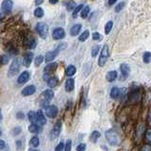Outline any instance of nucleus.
<instances>
[{"label": "nucleus", "mask_w": 151, "mask_h": 151, "mask_svg": "<svg viewBox=\"0 0 151 151\" xmlns=\"http://www.w3.org/2000/svg\"><path fill=\"white\" fill-rule=\"evenodd\" d=\"M72 149V141L70 139L66 141V145H64V151H71Z\"/></svg>", "instance_id": "obj_35"}, {"label": "nucleus", "mask_w": 151, "mask_h": 151, "mask_svg": "<svg viewBox=\"0 0 151 151\" xmlns=\"http://www.w3.org/2000/svg\"><path fill=\"white\" fill-rule=\"evenodd\" d=\"M93 40H101V36H100V34H99L98 32H94L93 34Z\"/></svg>", "instance_id": "obj_42"}, {"label": "nucleus", "mask_w": 151, "mask_h": 151, "mask_svg": "<svg viewBox=\"0 0 151 151\" xmlns=\"http://www.w3.org/2000/svg\"><path fill=\"white\" fill-rule=\"evenodd\" d=\"M30 78V73L27 72V71H24L23 73L20 74V76L18 77L17 81L19 84H25L27 83Z\"/></svg>", "instance_id": "obj_10"}, {"label": "nucleus", "mask_w": 151, "mask_h": 151, "mask_svg": "<svg viewBox=\"0 0 151 151\" xmlns=\"http://www.w3.org/2000/svg\"><path fill=\"white\" fill-rule=\"evenodd\" d=\"M5 146H6V144H5V142L3 140H0V150L4 149Z\"/></svg>", "instance_id": "obj_43"}, {"label": "nucleus", "mask_w": 151, "mask_h": 151, "mask_svg": "<svg viewBox=\"0 0 151 151\" xmlns=\"http://www.w3.org/2000/svg\"><path fill=\"white\" fill-rule=\"evenodd\" d=\"M143 60L145 63H149L150 60H151V54L149 53V52H145V53L144 54L143 56Z\"/></svg>", "instance_id": "obj_33"}, {"label": "nucleus", "mask_w": 151, "mask_h": 151, "mask_svg": "<svg viewBox=\"0 0 151 151\" xmlns=\"http://www.w3.org/2000/svg\"><path fill=\"white\" fill-rule=\"evenodd\" d=\"M42 60H44V57H42V55L37 56L36 58H35V65L36 66L41 65V63H42Z\"/></svg>", "instance_id": "obj_36"}, {"label": "nucleus", "mask_w": 151, "mask_h": 151, "mask_svg": "<svg viewBox=\"0 0 151 151\" xmlns=\"http://www.w3.org/2000/svg\"><path fill=\"white\" fill-rule=\"evenodd\" d=\"M13 2L12 0H4L2 2V11L4 12H9L12 9Z\"/></svg>", "instance_id": "obj_14"}, {"label": "nucleus", "mask_w": 151, "mask_h": 151, "mask_svg": "<svg viewBox=\"0 0 151 151\" xmlns=\"http://www.w3.org/2000/svg\"><path fill=\"white\" fill-rule=\"evenodd\" d=\"M45 115L48 116L49 118H55L58 114V108H57L55 105H48L47 107L45 108Z\"/></svg>", "instance_id": "obj_8"}, {"label": "nucleus", "mask_w": 151, "mask_h": 151, "mask_svg": "<svg viewBox=\"0 0 151 151\" xmlns=\"http://www.w3.org/2000/svg\"><path fill=\"white\" fill-rule=\"evenodd\" d=\"M89 36H90L89 31H88V30H85V31H83V32L81 33V35L79 36V41H80V42L86 41V40L88 39V38H89Z\"/></svg>", "instance_id": "obj_29"}, {"label": "nucleus", "mask_w": 151, "mask_h": 151, "mask_svg": "<svg viewBox=\"0 0 151 151\" xmlns=\"http://www.w3.org/2000/svg\"><path fill=\"white\" fill-rule=\"evenodd\" d=\"M120 70H121V73H122L123 76H124L125 78L127 77H129V75L130 73V67L129 65L126 64V63H122L120 65Z\"/></svg>", "instance_id": "obj_16"}, {"label": "nucleus", "mask_w": 151, "mask_h": 151, "mask_svg": "<svg viewBox=\"0 0 151 151\" xmlns=\"http://www.w3.org/2000/svg\"><path fill=\"white\" fill-rule=\"evenodd\" d=\"M120 96V90L119 88L117 87H113L111 90V97L113 98V99H117Z\"/></svg>", "instance_id": "obj_21"}, {"label": "nucleus", "mask_w": 151, "mask_h": 151, "mask_svg": "<svg viewBox=\"0 0 151 151\" xmlns=\"http://www.w3.org/2000/svg\"><path fill=\"white\" fill-rule=\"evenodd\" d=\"M17 118H19V119H23L24 118V114L22 112H18L17 113Z\"/></svg>", "instance_id": "obj_46"}, {"label": "nucleus", "mask_w": 151, "mask_h": 151, "mask_svg": "<svg viewBox=\"0 0 151 151\" xmlns=\"http://www.w3.org/2000/svg\"><path fill=\"white\" fill-rule=\"evenodd\" d=\"M116 78H117V72L115 70L108 72V74L106 76V79L108 80L109 82H111V81H113V80H115Z\"/></svg>", "instance_id": "obj_19"}, {"label": "nucleus", "mask_w": 151, "mask_h": 151, "mask_svg": "<svg viewBox=\"0 0 151 151\" xmlns=\"http://www.w3.org/2000/svg\"><path fill=\"white\" fill-rule=\"evenodd\" d=\"M85 149H86V145L85 144H80L77 147V151H85Z\"/></svg>", "instance_id": "obj_41"}, {"label": "nucleus", "mask_w": 151, "mask_h": 151, "mask_svg": "<svg viewBox=\"0 0 151 151\" xmlns=\"http://www.w3.org/2000/svg\"><path fill=\"white\" fill-rule=\"evenodd\" d=\"M82 8H83V5H78L77 7L75 8V9H74V12H73V17H77V15L78 14V12H80V11L82 9Z\"/></svg>", "instance_id": "obj_31"}, {"label": "nucleus", "mask_w": 151, "mask_h": 151, "mask_svg": "<svg viewBox=\"0 0 151 151\" xmlns=\"http://www.w3.org/2000/svg\"><path fill=\"white\" fill-rule=\"evenodd\" d=\"M76 8V3L74 1H69L67 3V5H66V9H67V11H72L73 9Z\"/></svg>", "instance_id": "obj_37"}, {"label": "nucleus", "mask_w": 151, "mask_h": 151, "mask_svg": "<svg viewBox=\"0 0 151 151\" xmlns=\"http://www.w3.org/2000/svg\"><path fill=\"white\" fill-rule=\"evenodd\" d=\"M9 63V56L8 55H2L0 57V63L5 65Z\"/></svg>", "instance_id": "obj_34"}, {"label": "nucleus", "mask_w": 151, "mask_h": 151, "mask_svg": "<svg viewBox=\"0 0 151 151\" xmlns=\"http://www.w3.org/2000/svg\"><path fill=\"white\" fill-rule=\"evenodd\" d=\"M100 137V133L98 131H93V133L91 134V137H90V140H91L93 143H96L97 140Z\"/></svg>", "instance_id": "obj_26"}, {"label": "nucleus", "mask_w": 151, "mask_h": 151, "mask_svg": "<svg viewBox=\"0 0 151 151\" xmlns=\"http://www.w3.org/2000/svg\"><path fill=\"white\" fill-rule=\"evenodd\" d=\"M27 117L28 119H29V121L32 123V124H36L37 123V117H36V112L34 111H29L27 114Z\"/></svg>", "instance_id": "obj_25"}, {"label": "nucleus", "mask_w": 151, "mask_h": 151, "mask_svg": "<svg viewBox=\"0 0 151 151\" xmlns=\"http://www.w3.org/2000/svg\"><path fill=\"white\" fill-rule=\"evenodd\" d=\"M32 60H33V53H32V52H27V53L23 57L24 65L27 66V67H28V66L31 64Z\"/></svg>", "instance_id": "obj_13"}, {"label": "nucleus", "mask_w": 151, "mask_h": 151, "mask_svg": "<svg viewBox=\"0 0 151 151\" xmlns=\"http://www.w3.org/2000/svg\"><path fill=\"white\" fill-rule=\"evenodd\" d=\"M146 138L148 139V142L150 141V129H147V132H146Z\"/></svg>", "instance_id": "obj_48"}, {"label": "nucleus", "mask_w": 151, "mask_h": 151, "mask_svg": "<svg viewBox=\"0 0 151 151\" xmlns=\"http://www.w3.org/2000/svg\"><path fill=\"white\" fill-rule=\"evenodd\" d=\"M125 7V2H120L119 4L117 5V6L115 7V12H119L120 11H122L123 9H124Z\"/></svg>", "instance_id": "obj_39"}, {"label": "nucleus", "mask_w": 151, "mask_h": 151, "mask_svg": "<svg viewBox=\"0 0 151 151\" xmlns=\"http://www.w3.org/2000/svg\"><path fill=\"white\" fill-rule=\"evenodd\" d=\"M109 56H110V50H109V46L106 45L103 46L100 56H99V58H98V65L100 66V67H103V66L106 64L107 60L109 59Z\"/></svg>", "instance_id": "obj_5"}, {"label": "nucleus", "mask_w": 151, "mask_h": 151, "mask_svg": "<svg viewBox=\"0 0 151 151\" xmlns=\"http://www.w3.org/2000/svg\"><path fill=\"white\" fill-rule=\"evenodd\" d=\"M36 30L42 39H46L47 35H48V32H49V27L45 23L40 22L36 25Z\"/></svg>", "instance_id": "obj_4"}, {"label": "nucleus", "mask_w": 151, "mask_h": 151, "mask_svg": "<svg viewBox=\"0 0 151 151\" xmlns=\"http://www.w3.org/2000/svg\"><path fill=\"white\" fill-rule=\"evenodd\" d=\"M28 131L31 132V133H37V132L40 131V127L36 124H32V125H30L29 127H28Z\"/></svg>", "instance_id": "obj_27"}, {"label": "nucleus", "mask_w": 151, "mask_h": 151, "mask_svg": "<svg viewBox=\"0 0 151 151\" xmlns=\"http://www.w3.org/2000/svg\"><path fill=\"white\" fill-rule=\"evenodd\" d=\"M52 37H53L54 40H60V39H63L65 37V31L63 28L61 27H57L53 30L52 32Z\"/></svg>", "instance_id": "obj_9"}, {"label": "nucleus", "mask_w": 151, "mask_h": 151, "mask_svg": "<svg viewBox=\"0 0 151 151\" xmlns=\"http://www.w3.org/2000/svg\"><path fill=\"white\" fill-rule=\"evenodd\" d=\"M2 120V113H1V111H0V121Z\"/></svg>", "instance_id": "obj_51"}, {"label": "nucleus", "mask_w": 151, "mask_h": 151, "mask_svg": "<svg viewBox=\"0 0 151 151\" xmlns=\"http://www.w3.org/2000/svg\"><path fill=\"white\" fill-rule=\"evenodd\" d=\"M21 144H22V142L21 141H17L16 142V145H17V147L19 150H21V148L23 147V146H21Z\"/></svg>", "instance_id": "obj_44"}, {"label": "nucleus", "mask_w": 151, "mask_h": 151, "mask_svg": "<svg viewBox=\"0 0 151 151\" xmlns=\"http://www.w3.org/2000/svg\"><path fill=\"white\" fill-rule=\"evenodd\" d=\"M29 144H30L31 146H33V147H38L39 145H40V140H39V138H38L37 136H34V137H32V138L30 139Z\"/></svg>", "instance_id": "obj_23"}, {"label": "nucleus", "mask_w": 151, "mask_h": 151, "mask_svg": "<svg viewBox=\"0 0 151 151\" xmlns=\"http://www.w3.org/2000/svg\"><path fill=\"white\" fill-rule=\"evenodd\" d=\"M106 139L109 142V144H111V145H117L119 144V136H118L117 132L113 129H110L106 131Z\"/></svg>", "instance_id": "obj_1"}, {"label": "nucleus", "mask_w": 151, "mask_h": 151, "mask_svg": "<svg viewBox=\"0 0 151 151\" xmlns=\"http://www.w3.org/2000/svg\"><path fill=\"white\" fill-rule=\"evenodd\" d=\"M34 15L38 18H42V16H44V9L40 7H38L34 11Z\"/></svg>", "instance_id": "obj_28"}, {"label": "nucleus", "mask_w": 151, "mask_h": 151, "mask_svg": "<svg viewBox=\"0 0 151 151\" xmlns=\"http://www.w3.org/2000/svg\"><path fill=\"white\" fill-rule=\"evenodd\" d=\"M35 92H36V87L34 85H28V86L23 89L22 94L24 96H32V94H34Z\"/></svg>", "instance_id": "obj_12"}, {"label": "nucleus", "mask_w": 151, "mask_h": 151, "mask_svg": "<svg viewBox=\"0 0 151 151\" xmlns=\"http://www.w3.org/2000/svg\"><path fill=\"white\" fill-rule=\"evenodd\" d=\"M20 131H21V129H20V127H16V129L13 130V133L15 134V135H17Z\"/></svg>", "instance_id": "obj_45"}, {"label": "nucleus", "mask_w": 151, "mask_h": 151, "mask_svg": "<svg viewBox=\"0 0 151 151\" xmlns=\"http://www.w3.org/2000/svg\"><path fill=\"white\" fill-rule=\"evenodd\" d=\"M47 81V85H48V87L50 88H54L56 87L57 85H58V78H57L56 77H51L46 80Z\"/></svg>", "instance_id": "obj_20"}, {"label": "nucleus", "mask_w": 151, "mask_h": 151, "mask_svg": "<svg viewBox=\"0 0 151 151\" xmlns=\"http://www.w3.org/2000/svg\"><path fill=\"white\" fill-rule=\"evenodd\" d=\"M112 26H113V23L111 21H109L106 24V26H105V33H106V34H109V33L111 32V28H112Z\"/></svg>", "instance_id": "obj_30"}, {"label": "nucleus", "mask_w": 151, "mask_h": 151, "mask_svg": "<svg viewBox=\"0 0 151 151\" xmlns=\"http://www.w3.org/2000/svg\"><path fill=\"white\" fill-rule=\"evenodd\" d=\"M57 67V63H49L47 64L45 67V75H44V79L45 80H47L50 77H51V74L53 73V71L56 69Z\"/></svg>", "instance_id": "obj_7"}, {"label": "nucleus", "mask_w": 151, "mask_h": 151, "mask_svg": "<svg viewBox=\"0 0 151 151\" xmlns=\"http://www.w3.org/2000/svg\"><path fill=\"white\" fill-rule=\"evenodd\" d=\"M75 88V80L73 78H68L65 82V91L72 92Z\"/></svg>", "instance_id": "obj_17"}, {"label": "nucleus", "mask_w": 151, "mask_h": 151, "mask_svg": "<svg viewBox=\"0 0 151 151\" xmlns=\"http://www.w3.org/2000/svg\"><path fill=\"white\" fill-rule=\"evenodd\" d=\"M20 67H21L20 60H19L18 58L14 59L12 60V65L9 66V77L16 75L19 72V70H20Z\"/></svg>", "instance_id": "obj_6"}, {"label": "nucleus", "mask_w": 151, "mask_h": 151, "mask_svg": "<svg viewBox=\"0 0 151 151\" xmlns=\"http://www.w3.org/2000/svg\"><path fill=\"white\" fill-rule=\"evenodd\" d=\"M36 117H37V123L40 125H45L46 123V119H45V116L44 114V112L42 111H38L36 112Z\"/></svg>", "instance_id": "obj_15"}, {"label": "nucleus", "mask_w": 151, "mask_h": 151, "mask_svg": "<svg viewBox=\"0 0 151 151\" xmlns=\"http://www.w3.org/2000/svg\"><path fill=\"white\" fill-rule=\"evenodd\" d=\"M49 2L51 4H56L57 2H58V0H49Z\"/></svg>", "instance_id": "obj_50"}, {"label": "nucleus", "mask_w": 151, "mask_h": 151, "mask_svg": "<svg viewBox=\"0 0 151 151\" xmlns=\"http://www.w3.org/2000/svg\"><path fill=\"white\" fill-rule=\"evenodd\" d=\"M29 151H39V150H36V149H30Z\"/></svg>", "instance_id": "obj_52"}, {"label": "nucleus", "mask_w": 151, "mask_h": 151, "mask_svg": "<svg viewBox=\"0 0 151 151\" xmlns=\"http://www.w3.org/2000/svg\"><path fill=\"white\" fill-rule=\"evenodd\" d=\"M42 2H44V0H35V3H36V5H41Z\"/></svg>", "instance_id": "obj_49"}, {"label": "nucleus", "mask_w": 151, "mask_h": 151, "mask_svg": "<svg viewBox=\"0 0 151 151\" xmlns=\"http://www.w3.org/2000/svg\"><path fill=\"white\" fill-rule=\"evenodd\" d=\"M76 71H77V69H76L74 65H69L68 67L66 68V75H67L68 77H72V76L76 74Z\"/></svg>", "instance_id": "obj_22"}, {"label": "nucleus", "mask_w": 151, "mask_h": 151, "mask_svg": "<svg viewBox=\"0 0 151 151\" xmlns=\"http://www.w3.org/2000/svg\"><path fill=\"white\" fill-rule=\"evenodd\" d=\"M99 49H100V47H99V45H94V46L93 47V50H92V56H93V57H96L97 54H98Z\"/></svg>", "instance_id": "obj_38"}, {"label": "nucleus", "mask_w": 151, "mask_h": 151, "mask_svg": "<svg viewBox=\"0 0 151 151\" xmlns=\"http://www.w3.org/2000/svg\"><path fill=\"white\" fill-rule=\"evenodd\" d=\"M116 1L117 0H109V5H110V6H112L113 4L116 3Z\"/></svg>", "instance_id": "obj_47"}, {"label": "nucleus", "mask_w": 151, "mask_h": 151, "mask_svg": "<svg viewBox=\"0 0 151 151\" xmlns=\"http://www.w3.org/2000/svg\"><path fill=\"white\" fill-rule=\"evenodd\" d=\"M89 12H90V7L89 6H85L82 8V9L80 11V15L83 19L87 18V16L89 15Z\"/></svg>", "instance_id": "obj_24"}, {"label": "nucleus", "mask_w": 151, "mask_h": 151, "mask_svg": "<svg viewBox=\"0 0 151 151\" xmlns=\"http://www.w3.org/2000/svg\"><path fill=\"white\" fill-rule=\"evenodd\" d=\"M27 46H28V48H30V49L34 48V47L36 46V41H35V39H33V38H31L30 40H28V41H27Z\"/></svg>", "instance_id": "obj_32"}, {"label": "nucleus", "mask_w": 151, "mask_h": 151, "mask_svg": "<svg viewBox=\"0 0 151 151\" xmlns=\"http://www.w3.org/2000/svg\"><path fill=\"white\" fill-rule=\"evenodd\" d=\"M80 30H81V25H80V24H76V25H74L71 27L70 34L72 36H76L80 32Z\"/></svg>", "instance_id": "obj_18"}, {"label": "nucleus", "mask_w": 151, "mask_h": 151, "mask_svg": "<svg viewBox=\"0 0 151 151\" xmlns=\"http://www.w3.org/2000/svg\"><path fill=\"white\" fill-rule=\"evenodd\" d=\"M60 131H61V121L59 120L53 127V129L51 130V136L53 137V138H57V137L60 135Z\"/></svg>", "instance_id": "obj_11"}, {"label": "nucleus", "mask_w": 151, "mask_h": 151, "mask_svg": "<svg viewBox=\"0 0 151 151\" xmlns=\"http://www.w3.org/2000/svg\"><path fill=\"white\" fill-rule=\"evenodd\" d=\"M63 149H64V144L63 142H60V143L56 146L55 151H63Z\"/></svg>", "instance_id": "obj_40"}, {"label": "nucleus", "mask_w": 151, "mask_h": 151, "mask_svg": "<svg viewBox=\"0 0 151 151\" xmlns=\"http://www.w3.org/2000/svg\"><path fill=\"white\" fill-rule=\"evenodd\" d=\"M54 97V92L52 90L48 89L42 93V99H41V106L42 108H45L48 106V103L50 100Z\"/></svg>", "instance_id": "obj_2"}, {"label": "nucleus", "mask_w": 151, "mask_h": 151, "mask_svg": "<svg viewBox=\"0 0 151 151\" xmlns=\"http://www.w3.org/2000/svg\"><path fill=\"white\" fill-rule=\"evenodd\" d=\"M65 45L64 44H61V45H60L57 48L55 49V50H53V51H49V52H47V53L45 54V58H44V60L46 61V63H49V61H52L57 56L59 55V53H60V50H63V49H64L65 48Z\"/></svg>", "instance_id": "obj_3"}]
</instances>
